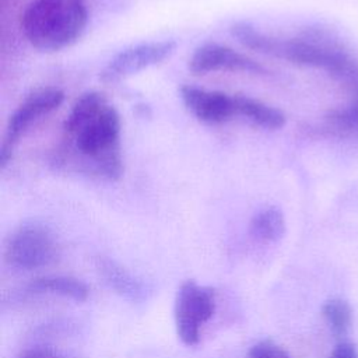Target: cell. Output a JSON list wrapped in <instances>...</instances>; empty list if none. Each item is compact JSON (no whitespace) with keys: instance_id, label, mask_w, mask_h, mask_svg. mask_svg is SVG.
Returning a JSON list of instances; mask_svg holds the SVG:
<instances>
[{"instance_id":"9","label":"cell","mask_w":358,"mask_h":358,"mask_svg":"<svg viewBox=\"0 0 358 358\" xmlns=\"http://www.w3.org/2000/svg\"><path fill=\"white\" fill-rule=\"evenodd\" d=\"M180 98L193 116L206 124H222L238 116L235 95L183 85L180 87Z\"/></svg>"},{"instance_id":"4","label":"cell","mask_w":358,"mask_h":358,"mask_svg":"<svg viewBox=\"0 0 358 358\" xmlns=\"http://www.w3.org/2000/svg\"><path fill=\"white\" fill-rule=\"evenodd\" d=\"M60 246L55 234L41 222H25L6 239L3 257L6 264L17 270H35L55 263Z\"/></svg>"},{"instance_id":"13","label":"cell","mask_w":358,"mask_h":358,"mask_svg":"<svg viewBox=\"0 0 358 358\" xmlns=\"http://www.w3.org/2000/svg\"><path fill=\"white\" fill-rule=\"evenodd\" d=\"M252 238L262 243L280 241L285 234V218L280 208L271 206L259 210L249 222Z\"/></svg>"},{"instance_id":"15","label":"cell","mask_w":358,"mask_h":358,"mask_svg":"<svg viewBox=\"0 0 358 358\" xmlns=\"http://www.w3.org/2000/svg\"><path fill=\"white\" fill-rule=\"evenodd\" d=\"M322 315L336 336H344L352 322V310L347 301L333 298L326 301L322 308Z\"/></svg>"},{"instance_id":"14","label":"cell","mask_w":358,"mask_h":358,"mask_svg":"<svg viewBox=\"0 0 358 358\" xmlns=\"http://www.w3.org/2000/svg\"><path fill=\"white\" fill-rule=\"evenodd\" d=\"M354 87L357 90L354 102L333 110L324 117V129L329 133L341 137H358V83Z\"/></svg>"},{"instance_id":"18","label":"cell","mask_w":358,"mask_h":358,"mask_svg":"<svg viewBox=\"0 0 358 358\" xmlns=\"http://www.w3.org/2000/svg\"><path fill=\"white\" fill-rule=\"evenodd\" d=\"M330 358H358V352L354 344L348 341H341L333 348Z\"/></svg>"},{"instance_id":"7","label":"cell","mask_w":358,"mask_h":358,"mask_svg":"<svg viewBox=\"0 0 358 358\" xmlns=\"http://www.w3.org/2000/svg\"><path fill=\"white\" fill-rule=\"evenodd\" d=\"M176 49L175 41L137 43L115 55L101 71L102 81L115 83L168 59Z\"/></svg>"},{"instance_id":"3","label":"cell","mask_w":358,"mask_h":358,"mask_svg":"<svg viewBox=\"0 0 358 358\" xmlns=\"http://www.w3.org/2000/svg\"><path fill=\"white\" fill-rule=\"evenodd\" d=\"M87 22V0H32L20 17L25 39L43 52L60 50L77 42Z\"/></svg>"},{"instance_id":"17","label":"cell","mask_w":358,"mask_h":358,"mask_svg":"<svg viewBox=\"0 0 358 358\" xmlns=\"http://www.w3.org/2000/svg\"><path fill=\"white\" fill-rule=\"evenodd\" d=\"M15 358H69V357L52 347L38 345V347H31L21 351Z\"/></svg>"},{"instance_id":"11","label":"cell","mask_w":358,"mask_h":358,"mask_svg":"<svg viewBox=\"0 0 358 358\" xmlns=\"http://www.w3.org/2000/svg\"><path fill=\"white\" fill-rule=\"evenodd\" d=\"M25 294L28 295H59L70 298L73 301L81 302L88 298L90 288L80 278L70 275H42L29 281L25 287Z\"/></svg>"},{"instance_id":"8","label":"cell","mask_w":358,"mask_h":358,"mask_svg":"<svg viewBox=\"0 0 358 358\" xmlns=\"http://www.w3.org/2000/svg\"><path fill=\"white\" fill-rule=\"evenodd\" d=\"M189 70L200 76L215 71L267 74L266 67L255 59L220 43H206L196 49L189 60Z\"/></svg>"},{"instance_id":"12","label":"cell","mask_w":358,"mask_h":358,"mask_svg":"<svg viewBox=\"0 0 358 358\" xmlns=\"http://www.w3.org/2000/svg\"><path fill=\"white\" fill-rule=\"evenodd\" d=\"M235 99L238 116L245 117L252 124L267 130H277L285 124V115L280 109L239 94L235 95Z\"/></svg>"},{"instance_id":"2","label":"cell","mask_w":358,"mask_h":358,"mask_svg":"<svg viewBox=\"0 0 358 358\" xmlns=\"http://www.w3.org/2000/svg\"><path fill=\"white\" fill-rule=\"evenodd\" d=\"M231 34L246 48L289 63L320 69L351 85L358 83V63L331 34L312 28L295 38H277L241 21Z\"/></svg>"},{"instance_id":"16","label":"cell","mask_w":358,"mask_h":358,"mask_svg":"<svg viewBox=\"0 0 358 358\" xmlns=\"http://www.w3.org/2000/svg\"><path fill=\"white\" fill-rule=\"evenodd\" d=\"M246 358H289L287 351L271 340H262L252 345Z\"/></svg>"},{"instance_id":"5","label":"cell","mask_w":358,"mask_h":358,"mask_svg":"<svg viewBox=\"0 0 358 358\" xmlns=\"http://www.w3.org/2000/svg\"><path fill=\"white\" fill-rule=\"evenodd\" d=\"M215 312V291L194 280L180 284L173 308L176 334L185 345H196L200 341L203 326Z\"/></svg>"},{"instance_id":"6","label":"cell","mask_w":358,"mask_h":358,"mask_svg":"<svg viewBox=\"0 0 358 358\" xmlns=\"http://www.w3.org/2000/svg\"><path fill=\"white\" fill-rule=\"evenodd\" d=\"M64 101V92L56 87H43L31 92L13 112L7 122L0 150V166L4 168L13 157L18 141L39 119L57 109Z\"/></svg>"},{"instance_id":"10","label":"cell","mask_w":358,"mask_h":358,"mask_svg":"<svg viewBox=\"0 0 358 358\" xmlns=\"http://www.w3.org/2000/svg\"><path fill=\"white\" fill-rule=\"evenodd\" d=\"M94 264L103 282L120 296L130 301H141L147 296V287L144 282L117 262L99 256L95 259Z\"/></svg>"},{"instance_id":"1","label":"cell","mask_w":358,"mask_h":358,"mask_svg":"<svg viewBox=\"0 0 358 358\" xmlns=\"http://www.w3.org/2000/svg\"><path fill=\"white\" fill-rule=\"evenodd\" d=\"M120 133L122 123L116 108L103 94L85 92L64 120L52 164L62 171L116 182L124 169Z\"/></svg>"}]
</instances>
